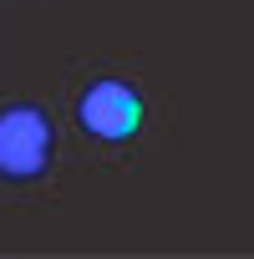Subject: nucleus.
<instances>
[{
  "instance_id": "1",
  "label": "nucleus",
  "mask_w": 254,
  "mask_h": 259,
  "mask_svg": "<svg viewBox=\"0 0 254 259\" xmlns=\"http://www.w3.org/2000/svg\"><path fill=\"white\" fill-rule=\"evenodd\" d=\"M51 163V122L41 107H11L0 112V173L6 178H36Z\"/></svg>"
},
{
  "instance_id": "2",
  "label": "nucleus",
  "mask_w": 254,
  "mask_h": 259,
  "mask_svg": "<svg viewBox=\"0 0 254 259\" xmlns=\"http://www.w3.org/2000/svg\"><path fill=\"white\" fill-rule=\"evenodd\" d=\"M76 117H81L87 133H97V138H107V143H122V138L138 133L143 102H138V92L127 87V81H97V87L76 102Z\"/></svg>"
}]
</instances>
